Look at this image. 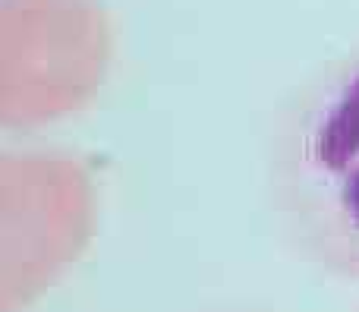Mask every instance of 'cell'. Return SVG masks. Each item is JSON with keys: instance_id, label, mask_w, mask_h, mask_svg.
<instances>
[{"instance_id": "cell-1", "label": "cell", "mask_w": 359, "mask_h": 312, "mask_svg": "<svg viewBox=\"0 0 359 312\" xmlns=\"http://www.w3.org/2000/svg\"><path fill=\"white\" fill-rule=\"evenodd\" d=\"M271 186L299 250L359 281V50L325 67L280 117Z\"/></svg>"}]
</instances>
